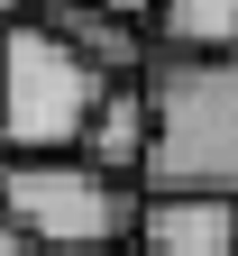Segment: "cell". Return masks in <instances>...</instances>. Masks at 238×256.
<instances>
[{"label": "cell", "mask_w": 238, "mask_h": 256, "mask_svg": "<svg viewBox=\"0 0 238 256\" xmlns=\"http://www.w3.org/2000/svg\"><path fill=\"white\" fill-rule=\"evenodd\" d=\"M64 46H74L83 64H101L110 82H138L147 74V46H138V18H119V10H83V0H46L37 10Z\"/></svg>", "instance_id": "cell-6"}, {"label": "cell", "mask_w": 238, "mask_h": 256, "mask_svg": "<svg viewBox=\"0 0 238 256\" xmlns=\"http://www.w3.org/2000/svg\"><path fill=\"white\" fill-rule=\"evenodd\" d=\"M128 247L138 256H238V202H211V192H147Z\"/></svg>", "instance_id": "cell-4"}, {"label": "cell", "mask_w": 238, "mask_h": 256, "mask_svg": "<svg viewBox=\"0 0 238 256\" xmlns=\"http://www.w3.org/2000/svg\"><path fill=\"white\" fill-rule=\"evenodd\" d=\"M147 192L238 202V55H156L147 64Z\"/></svg>", "instance_id": "cell-1"}, {"label": "cell", "mask_w": 238, "mask_h": 256, "mask_svg": "<svg viewBox=\"0 0 238 256\" xmlns=\"http://www.w3.org/2000/svg\"><path fill=\"white\" fill-rule=\"evenodd\" d=\"M10 18H28V0H0V28H10Z\"/></svg>", "instance_id": "cell-10"}, {"label": "cell", "mask_w": 238, "mask_h": 256, "mask_svg": "<svg viewBox=\"0 0 238 256\" xmlns=\"http://www.w3.org/2000/svg\"><path fill=\"white\" fill-rule=\"evenodd\" d=\"M0 256H46V247H28L19 229H0Z\"/></svg>", "instance_id": "cell-9"}, {"label": "cell", "mask_w": 238, "mask_h": 256, "mask_svg": "<svg viewBox=\"0 0 238 256\" xmlns=\"http://www.w3.org/2000/svg\"><path fill=\"white\" fill-rule=\"evenodd\" d=\"M83 10H119V18H147L156 0H83Z\"/></svg>", "instance_id": "cell-8"}, {"label": "cell", "mask_w": 238, "mask_h": 256, "mask_svg": "<svg viewBox=\"0 0 238 256\" xmlns=\"http://www.w3.org/2000/svg\"><path fill=\"white\" fill-rule=\"evenodd\" d=\"M0 229H19L46 256H101L138 238V202L83 156H10L0 165Z\"/></svg>", "instance_id": "cell-3"}, {"label": "cell", "mask_w": 238, "mask_h": 256, "mask_svg": "<svg viewBox=\"0 0 238 256\" xmlns=\"http://www.w3.org/2000/svg\"><path fill=\"white\" fill-rule=\"evenodd\" d=\"M147 37L156 55H238V0H156Z\"/></svg>", "instance_id": "cell-7"}, {"label": "cell", "mask_w": 238, "mask_h": 256, "mask_svg": "<svg viewBox=\"0 0 238 256\" xmlns=\"http://www.w3.org/2000/svg\"><path fill=\"white\" fill-rule=\"evenodd\" d=\"M101 256H138V247H128V238H119V247H101Z\"/></svg>", "instance_id": "cell-11"}, {"label": "cell", "mask_w": 238, "mask_h": 256, "mask_svg": "<svg viewBox=\"0 0 238 256\" xmlns=\"http://www.w3.org/2000/svg\"><path fill=\"white\" fill-rule=\"evenodd\" d=\"M101 92H110V74L83 64L46 18L0 28V146L10 156H83Z\"/></svg>", "instance_id": "cell-2"}, {"label": "cell", "mask_w": 238, "mask_h": 256, "mask_svg": "<svg viewBox=\"0 0 238 256\" xmlns=\"http://www.w3.org/2000/svg\"><path fill=\"white\" fill-rule=\"evenodd\" d=\"M147 138H156L147 74H138V82H110L101 110H92V128H83V165H101L110 183H128V174H147Z\"/></svg>", "instance_id": "cell-5"}]
</instances>
